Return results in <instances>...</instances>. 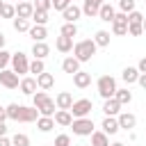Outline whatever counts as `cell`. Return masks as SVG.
<instances>
[{"instance_id":"obj_1","label":"cell","mask_w":146,"mask_h":146,"mask_svg":"<svg viewBox=\"0 0 146 146\" xmlns=\"http://www.w3.org/2000/svg\"><path fill=\"white\" fill-rule=\"evenodd\" d=\"M7 110V119L11 121H21V123H32L39 119V110L36 107H27V105H18V103H11L5 107Z\"/></svg>"},{"instance_id":"obj_2","label":"cell","mask_w":146,"mask_h":146,"mask_svg":"<svg viewBox=\"0 0 146 146\" xmlns=\"http://www.w3.org/2000/svg\"><path fill=\"white\" fill-rule=\"evenodd\" d=\"M32 100H34V107L39 110V116H55V100L46 94V91H36L34 96H32Z\"/></svg>"},{"instance_id":"obj_3","label":"cell","mask_w":146,"mask_h":146,"mask_svg":"<svg viewBox=\"0 0 146 146\" xmlns=\"http://www.w3.org/2000/svg\"><path fill=\"white\" fill-rule=\"evenodd\" d=\"M96 43H94V39H82V41H78L75 46H73V57L78 59V62H89L94 55H96Z\"/></svg>"},{"instance_id":"obj_4","label":"cell","mask_w":146,"mask_h":146,"mask_svg":"<svg viewBox=\"0 0 146 146\" xmlns=\"http://www.w3.org/2000/svg\"><path fill=\"white\" fill-rule=\"evenodd\" d=\"M119 87H116V80L112 78V75H100L98 78V94H100V98H114V91H116Z\"/></svg>"},{"instance_id":"obj_5","label":"cell","mask_w":146,"mask_h":146,"mask_svg":"<svg viewBox=\"0 0 146 146\" xmlns=\"http://www.w3.org/2000/svg\"><path fill=\"white\" fill-rule=\"evenodd\" d=\"M94 110V103L89 100V98H80V100H73V105H71V116L73 119H84V116H89V112Z\"/></svg>"},{"instance_id":"obj_6","label":"cell","mask_w":146,"mask_h":146,"mask_svg":"<svg viewBox=\"0 0 146 146\" xmlns=\"http://www.w3.org/2000/svg\"><path fill=\"white\" fill-rule=\"evenodd\" d=\"M9 64H11V71H14L16 75L30 73V59H27V55H25V52H14Z\"/></svg>"},{"instance_id":"obj_7","label":"cell","mask_w":146,"mask_h":146,"mask_svg":"<svg viewBox=\"0 0 146 146\" xmlns=\"http://www.w3.org/2000/svg\"><path fill=\"white\" fill-rule=\"evenodd\" d=\"M71 128H73V135H78V137H89L91 132H94V121L91 119H73V123H71Z\"/></svg>"},{"instance_id":"obj_8","label":"cell","mask_w":146,"mask_h":146,"mask_svg":"<svg viewBox=\"0 0 146 146\" xmlns=\"http://www.w3.org/2000/svg\"><path fill=\"white\" fill-rule=\"evenodd\" d=\"M112 32H114L116 36L128 34V14H123V11L114 14V21H112Z\"/></svg>"},{"instance_id":"obj_9","label":"cell","mask_w":146,"mask_h":146,"mask_svg":"<svg viewBox=\"0 0 146 146\" xmlns=\"http://www.w3.org/2000/svg\"><path fill=\"white\" fill-rule=\"evenodd\" d=\"M0 84L2 87H7V89H16L18 84H21V80H18V75L14 73V71H0Z\"/></svg>"},{"instance_id":"obj_10","label":"cell","mask_w":146,"mask_h":146,"mask_svg":"<svg viewBox=\"0 0 146 146\" xmlns=\"http://www.w3.org/2000/svg\"><path fill=\"white\" fill-rule=\"evenodd\" d=\"M116 121H119V128H123V130H132L137 125V116L130 114V112H121Z\"/></svg>"},{"instance_id":"obj_11","label":"cell","mask_w":146,"mask_h":146,"mask_svg":"<svg viewBox=\"0 0 146 146\" xmlns=\"http://www.w3.org/2000/svg\"><path fill=\"white\" fill-rule=\"evenodd\" d=\"M32 14H34V5H32V2L25 0V2H18V5H16V18H27V21H30Z\"/></svg>"},{"instance_id":"obj_12","label":"cell","mask_w":146,"mask_h":146,"mask_svg":"<svg viewBox=\"0 0 146 146\" xmlns=\"http://www.w3.org/2000/svg\"><path fill=\"white\" fill-rule=\"evenodd\" d=\"M32 55H34V59H46V57L50 55V46H48L46 41H36V43L32 46Z\"/></svg>"},{"instance_id":"obj_13","label":"cell","mask_w":146,"mask_h":146,"mask_svg":"<svg viewBox=\"0 0 146 146\" xmlns=\"http://www.w3.org/2000/svg\"><path fill=\"white\" fill-rule=\"evenodd\" d=\"M55 105H57V110H71V105H73V96H71L68 91H59L57 98H55Z\"/></svg>"},{"instance_id":"obj_14","label":"cell","mask_w":146,"mask_h":146,"mask_svg":"<svg viewBox=\"0 0 146 146\" xmlns=\"http://www.w3.org/2000/svg\"><path fill=\"white\" fill-rule=\"evenodd\" d=\"M62 16H64V21H66V23H75V21L82 16V9H80V7H75V5H68V7L62 11Z\"/></svg>"},{"instance_id":"obj_15","label":"cell","mask_w":146,"mask_h":146,"mask_svg":"<svg viewBox=\"0 0 146 146\" xmlns=\"http://www.w3.org/2000/svg\"><path fill=\"white\" fill-rule=\"evenodd\" d=\"M114 14H116V11H114V7H112L110 2H103L100 9H98V18L105 21V23H112V21H114Z\"/></svg>"},{"instance_id":"obj_16","label":"cell","mask_w":146,"mask_h":146,"mask_svg":"<svg viewBox=\"0 0 146 146\" xmlns=\"http://www.w3.org/2000/svg\"><path fill=\"white\" fill-rule=\"evenodd\" d=\"M73 84H75L78 89L89 87V84H91V73H87V71H78V73L73 75Z\"/></svg>"},{"instance_id":"obj_17","label":"cell","mask_w":146,"mask_h":146,"mask_svg":"<svg viewBox=\"0 0 146 146\" xmlns=\"http://www.w3.org/2000/svg\"><path fill=\"white\" fill-rule=\"evenodd\" d=\"M52 84H55V75H52V73H46V71H43V73L36 75V87H39V89L46 91V89H50Z\"/></svg>"},{"instance_id":"obj_18","label":"cell","mask_w":146,"mask_h":146,"mask_svg":"<svg viewBox=\"0 0 146 146\" xmlns=\"http://www.w3.org/2000/svg\"><path fill=\"white\" fill-rule=\"evenodd\" d=\"M18 87H21V91L25 96H34L36 94V78H23Z\"/></svg>"},{"instance_id":"obj_19","label":"cell","mask_w":146,"mask_h":146,"mask_svg":"<svg viewBox=\"0 0 146 146\" xmlns=\"http://www.w3.org/2000/svg\"><path fill=\"white\" fill-rule=\"evenodd\" d=\"M52 119H55V123H57V125H62V128H66V125H71V123H73V116H71V112H68V110H57Z\"/></svg>"},{"instance_id":"obj_20","label":"cell","mask_w":146,"mask_h":146,"mask_svg":"<svg viewBox=\"0 0 146 146\" xmlns=\"http://www.w3.org/2000/svg\"><path fill=\"white\" fill-rule=\"evenodd\" d=\"M100 128H103L105 135H116V132H119V121H116L114 116H105L103 123H100Z\"/></svg>"},{"instance_id":"obj_21","label":"cell","mask_w":146,"mask_h":146,"mask_svg":"<svg viewBox=\"0 0 146 146\" xmlns=\"http://www.w3.org/2000/svg\"><path fill=\"white\" fill-rule=\"evenodd\" d=\"M100 5H103V0H84V5H82V14H87L89 18H91V16H98Z\"/></svg>"},{"instance_id":"obj_22","label":"cell","mask_w":146,"mask_h":146,"mask_svg":"<svg viewBox=\"0 0 146 146\" xmlns=\"http://www.w3.org/2000/svg\"><path fill=\"white\" fill-rule=\"evenodd\" d=\"M103 112H105V116H116V114H121V105L114 98H107L103 103Z\"/></svg>"},{"instance_id":"obj_23","label":"cell","mask_w":146,"mask_h":146,"mask_svg":"<svg viewBox=\"0 0 146 146\" xmlns=\"http://www.w3.org/2000/svg\"><path fill=\"white\" fill-rule=\"evenodd\" d=\"M27 32H30V36L34 39V43H36V41H46V36H48V30H46V25H32Z\"/></svg>"},{"instance_id":"obj_24","label":"cell","mask_w":146,"mask_h":146,"mask_svg":"<svg viewBox=\"0 0 146 146\" xmlns=\"http://www.w3.org/2000/svg\"><path fill=\"white\" fill-rule=\"evenodd\" d=\"M62 71H64V73H71V75H75V73L80 71V62H78L75 57H66V59L62 62Z\"/></svg>"},{"instance_id":"obj_25","label":"cell","mask_w":146,"mask_h":146,"mask_svg":"<svg viewBox=\"0 0 146 146\" xmlns=\"http://www.w3.org/2000/svg\"><path fill=\"white\" fill-rule=\"evenodd\" d=\"M121 78H123V82H125V84H132V82H137V78H139V71H137V66H125V68H123V73H121Z\"/></svg>"},{"instance_id":"obj_26","label":"cell","mask_w":146,"mask_h":146,"mask_svg":"<svg viewBox=\"0 0 146 146\" xmlns=\"http://www.w3.org/2000/svg\"><path fill=\"white\" fill-rule=\"evenodd\" d=\"M55 48H57L59 52H71V50H73V39H68V36H57Z\"/></svg>"},{"instance_id":"obj_27","label":"cell","mask_w":146,"mask_h":146,"mask_svg":"<svg viewBox=\"0 0 146 146\" xmlns=\"http://www.w3.org/2000/svg\"><path fill=\"white\" fill-rule=\"evenodd\" d=\"M36 128H39L41 132H50V130L55 128V119H52V116H39V119H36Z\"/></svg>"},{"instance_id":"obj_28","label":"cell","mask_w":146,"mask_h":146,"mask_svg":"<svg viewBox=\"0 0 146 146\" xmlns=\"http://www.w3.org/2000/svg\"><path fill=\"white\" fill-rule=\"evenodd\" d=\"M114 100L123 107V105H128V103L132 100V94H130L128 89H116V91H114Z\"/></svg>"},{"instance_id":"obj_29","label":"cell","mask_w":146,"mask_h":146,"mask_svg":"<svg viewBox=\"0 0 146 146\" xmlns=\"http://www.w3.org/2000/svg\"><path fill=\"white\" fill-rule=\"evenodd\" d=\"M91 146H110V139H107V135L103 132V130H94L91 132Z\"/></svg>"},{"instance_id":"obj_30","label":"cell","mask_w":146,"mask_h":146,"mask_svg":"<svg viewBox=\"0 0 146 146\" xmlns=\"http://www.w3.org/2000/svg\"><path fill=\"white\" fill-rule=\"evenodd\" d=\"M94 43H96V46H100V48H107V46H110V32L98 30V32H96V36H94Z\"/></svg>"},{"instance_id":"obj_31","label":"cell","mask_w":146,"mask_h":146,"mask_svg":"<svg viewBox=\"0 0 146 146\" xmlns=\"http://www.w3.org/2000/svg\"><path fill=\"white\" fill-rule=\"evenodd\" d=\"M11 146H30V137L25 132H16L11 137Z\"/></svg>"},{"instance_id":"obj_32","label":"cell","mask_w":146,"mask_h":146,"mask_svg":"<svg viewBox=\"0 0 146 146\" xmlns=\"http://www.w3.org/2000/svg\"><path fill=\"white\" fill-rule=\"evenodd\" d=\"M30 21H34V25H46L48 23V11H36L34 9V14H32Z\"/></svg>"},{"instance_id":"obj_33","label":"cell","mask_w":146,"mask_h":146,"mask_svg":"<svg viewBox=\"0 0 146 146\" xmlns=\"http://www.w3.org/2000/svg\"><path fill=\"white\" fill-rule=\"evenodd\" d=\"M32 25H30V21L27 18H14V30L16 32H27Z\"/></svg>"},{"instance_id":"obj_34","label":"cell","mask_w":146,"mask_h":146,"mask_svg":"<svg viewBox=\"0 0 146 146\" xmlns=\"http://www.w3.org/2000/svg\"><path fill=\"white\" fill-rule=\"evenodd\" d=\"M78 34V27H75V23H64L62 25V36H68V39H73Z\"/></svg>"},{"instance_id":"obj_35","label":"cell","mask_w":146,"mask_h":146,"mask_svg":"<svg viewBox=\"0 0 146 146\" xmlns=\"http://www.w3.org/2000/svg\"><path fill=\"white\" fill-rule=\"evenodd\" d=\"M0 16L2 18H16V5H2Z\"/></svg>"},{"instance_id":"obj_36","label":"cell","mask_w":146,"mask_h":146,"mask_svg":"<svg viewBox=\"0 0 146 146\" xmlns=\"http://www.w3.org/2000/svg\"><path fill=\"white\" fill-rule=\"evenodd\" d=\"M43 71H46V64H43V59H34V62H30V73L39 75V73H43Z\"/></svg>"},{"instance_id":"obj_37","label":"cell","mask_w":146,"mask_h":146,"mask_svg":"<svg viewBox=\"0 0 146 146\" xmlns=\"http://www.w3.org/2000/svg\"><path fill=\"white\" fill-rule=\"evenodd\" d=\"M119 9H121L123 14L135 11V0H119Z\"/></svg>"},{"instance_id":"obj_38","label":"cell","mask_w":146,"mask_h":146,"mask_svg":"<svg viewBox=\"0 0 146 146\" xmlns=\"http://www.w3.org/2000/svg\"><path fill=\"white\" fill-rule=\"evenodd\" d=\"M128 34L130 36H139V34H144V27L139 23H128Z\"/></svg>"},{"instance_id":"obj_39","label":"cell","mask_w":146,"mask_h":146,"mask_svg":"<svg viewBox=\"0 0 146 146\" xmlns=\"http://www.w3.org/2000/svg\"><path fill=\"white\" fill-rule=\"evenodd\" d=\"M32 5H34V9H36V11H48V9L52 7V2H50V0H34Z\"/></svg>"},{"instance_id":"obj_40","label":"cell","mask_w":146,"mask_h":146,"mask_svg":"<svg viewBox=\"0 0 146 146\" xmlns=\"http://www.w3.org/2000/svg\"><path fill=\"white\" fill-rule=\"evenodd\" d=\"M128 23H139V25H141V23H144V14L137 11V9L130 11V14H128Z\"/></svg>"},{"instance_id":"obj_41","label":"cell","mask_w":146,"mask_h":146,"mask_svg":"<svg viewBox=\"0 0 146 146\" xmlns=\"http://www.w3.org/2000/svg\"><path fill=\"white\" fill-rule=\"evenodd\" d=\"M9 62H11V52H7V50H0V71H5Z\"/></svg>"},{"instance_id":"obj_42","label":"cell","mask_w":146,"mask_h":146,"mask_svg":"<svg viewBox=\"0 0 146 146\" xmlns=\"http://www.w3.org/2000/svg\"><path fill=\"white\" fill-rule=\"evenodd\" d=\"M52 146H71V137L68 135H57Z\"/></svg>"},{"instance_id":"obj_43","label":"cell","mask_w":146,"mask_h":146,"mask_svg":"<svg viewBox=\"0 0 146 146\" xmlns=\"http://www.w3.org/2000/svg\"><path fill=\"white\" fill-rule=\"evenodd\" d=\"M50 2H52V7H55L57 11H64L68 5H73V0H50Z\"/></svg>"},{"instance_id":"obj_44","label":"cell","mask_w":146,"mask_h":146,"mask_svg":"<svg viewBox=\"0 0 146 146\" xmlns=\"http://www.w3.org/2000/svg\"><path fill=\"white\" fill-rule=\"evenodd\" d=\"M137 71H139V73H146V57H141V59H139V64H137Z\"/></svg>"},{"instance_id":"obj_45","label":"cell","mask_w":146,"mask_h":146,"mask_svg":"<svg viewBox=\"0 0 146 146\" xmlns=\"http://www.w3.org/2000/svg\"><path fill=\"white\" fill-rule=\"evenodd\" d=\"M137 82H139V84H141V87L146 89V73H139V78H137Z\"/></svg>"},{"instance_id":"obj_46","label":"cell","mask_w":146,"mask_h":146,"mask_svg":"<svg viewBox=\"0 0 146 146\" xmlns=\"http://www.w3.org/2000/svg\"><path fill=\"white\" fill-rule=\"evenodd\" d=\"M0 137H7V125H5V121H0Z\"/></svg>"},{"instance_id":"obj_47","label":"cell","mask_w":146,"mask_h":146,"mask_svg":"<svg viewBox=\"0 0 146 146\" xmlns=\"http://www.w3.org/2000/svg\"><path fill=\"white\" fill-rule=\"evenodd\" d=\"M0 146H11V139H7V137H0Z\"/></svg>"},{"instance_id":"obj_48","label":"cell","mask_w":146,"mask_h":146,"mask_svg":"<svg viewBox=\"0 0 146 146\" xmlns=\"http://www.w3.org/2000/svg\"><path fill=\"white\" fill-rule=\"evenodd\" d=\"M5 119H7V110L0 105V121H5Z\"/></svg>"},{"instance_id":"obj_49","label":"cell","mask_w":146,"mask_h":146,"mask_svg":"<svg viewBox=\"0 0 146 146\" xmlns=\"http://www.w3.org/2000/svg\"><path fill=\"white\" fill-rule=\"evenodd\" d=\"M0 50H5V34L0 32Z\"/></svg>"},{"instance_id":"obj_50","label":"cell","mask_w":146,"mask_h":146,"mask_svg":"<svg viewBox=\"0 0 146 146\" xmlns=\"http://www.w3.org/2000/svg\"><path fill=\"white\" fill-rule=\"evenodd\" d=\"M110 146H123V144H121V141H114V144H110Z\"/></svg>"},{"instance_id":"obj_51","label":"cell","mask_w":146,"mask_h":146,"mask_svg":"<svg viewBox=\"0 0 146 146\" xmlns=\"http://www.w3.org/2000/svg\"><path fill=\"white\" fill-rule=\"evenodd\" d=\"M141 27H144V32H146V18H144V23H141Z\"/></svg>"},{"instance_id":"obj_52","label":"cell","mask_w":146,"mask_h":146,"mask_svg":"<svg viewBox=\"0 0 146 146\" xmlns=\"http://www.w3.org/2000/svg\"><path fill=\"white\" fill-rule=\"evenodd\" d=\"M2 5H5V2H2V0H0V9H2Z\"/></svg>"},{"instance_id":"obj_53","label":"cell","mask_w":146,"mask_h":146,"mask_svg":"<svg viewBox=\"0 0 146 146\" xmlns=\"http://www.w3.org/2000/svg\"><path fill=\"white\" fill-rule=\"evenodd\" d=\"M18 2H25V0H18Z\"/></svg>"},{"instance_id":"obj_54","label":"cell","mask_w":146,"mask_h":146,"mask_svg":"<svg viewBox=\"0 0 146 146\" xmlns=\"http://www.w3.org/2000/svg\"><path fill=\"white\" fill-rule=\"evenodd\" d=\"M103 2H105V0H103Z\"/></svg>"},{"instance_id":"obj_55","label":"cell","mask_w":146,"mask_h":146,"mask_svg":"<svg viewBox=\"0 0 146 146\" xmlns=\"http://www.w3.org/2000/svg\"><path fill=\"white\" fill-rule=\"evenodd\" d=\"M144 2H146V0H144Z\"/></svg>"}]
</instances>
